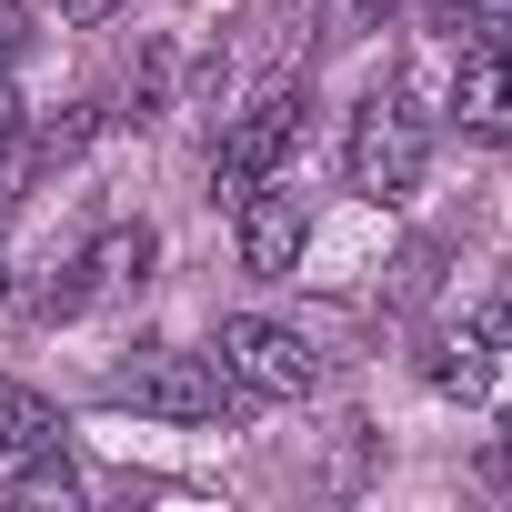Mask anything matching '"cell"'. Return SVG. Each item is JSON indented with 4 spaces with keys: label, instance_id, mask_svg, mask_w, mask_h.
Segmentation results:
<instances>
[{
    "label": "cell",
    "instance_id": "cell-1",
    "mask_svg": "<svg viewBox=\"0 0 512 512\" xmlns=\"http://www.w3.org/2000/svg\"><path fill=\"white\" fill-rule=\"evenodd\" d=\"M352 191L362 201H402L412 181H422V161H432V121L402 101V91H372L362 111H352Z\"/></svg>",
    "mask_w": 512,
    "mask_h": 512
},
{
    "label": "cell",
    "instance_id": "cell-2",
    "mask_svg": "<svg viewBox=\"0 0 512 512\" xmlns=\"http://www.w3.org/2000/svg\"><path fill=\"white\" fill-rule=\"evenodd\" d=\"M121 402H141V412H161V422H221V412H241L251 392L221 372V352H141V362L121 372Z\"/></svg>",
    "mask_w": 512,
    "mask_h": 512
},
{
    "label": "cell",
    "instance_id": "cell-3",
    "mask_svg": "<svg viewBox=\"0 0 512 512\" xmlns=\"http://www.w3.org/2000/svg\"><path fill=\"white\" fill-rule=\"evenodd\" d=\"M211 352H221V372H231L241 392H262V402H302V392L322 382V352H312L292 322H262V312H231Z\"/></svg>",
    "mask_w": 512,
    "mask_h": 512
},
{
    "label": "cell",
    "instance_id": "cell-4",
    "mask_svg": "<svg viewBox=\"0 0 512 512\" xmlns=\"http://www.w3.org/2000/svg\"><path fill=\"white\" fill-rule=\"evenodd\" d=\"M292 131H302V81H272L262 101H251L241 121H231V141H221V201H251L272 171H282V151H292Z\"/></svg>",
    "mask_w": 512,
    "mask_h": 512
},
{
    "label": "cell",
    "instance_id": "cell-5",
    "mask_svg": "<svg viewBox=\"0 0 512 512\" xmlns=\"http://www.w3.org/2000/svg\"><path fill=\"white\" fill-rule=\"evenodd\" d=\"M302 241H312V211H302V191H251V201H241V272L282 282V272L302 262Z\"/></svg>",
    "mask_w": 512,
    "mask_h": 512
},
{
    "label": "cell",
    "instance_id": "cell-6",
    "mask_svg": "<svg viewBox=\"0 0 512 512\" xmlns=\"http://www.w3.org/2000/svg\"><path fill=\"white\" fill-rule=\"evenodd\" d=\"M452 111H462V131H482V141H512V41H482V51H462V71H452Z\"/></svg>",
    "mask_w": 512,
    "mask_h": 512
},
{
    "label": "cell",
    "instance_id": "cell-7",
    "mask_svg": "<svg viewBox=\"0 0 512 512\" xmlns=\"http://www.w3.org/2000/svg\"><path fill=\"white\" fill-rule=\"evenodd\" d=\"M151 272V231H101L91 251H81V282L61 292V302H91V292H121V282H141Z\"/></svg>",
    "mask_w": 512,
    "mask_h": 512
},
{
    "label": "cell",
    "instance_id": "cell-8",
    "mask_svg": "<svg viewBox=\"0 0 512 512\" xmlns=\"http://www.w3.org/2000/svg\"><path fill=\"white\" fill-rule=\"evenodd\" d=\"M41 442H61L51 402H41V392H21V382H0V462H21V452H41Z\"/></svg>",
    "mask_w": 512,
    "mask_h": 512
},
{
    "label": "cell",
    "instance_id": "cell-9",
    "mask_svg": "<svg viewBox=\"0 0 512 512\" xmlns=\"http://www.w3.org/2000/svg\"><path fill=\"white\" fill-rule=\"evenodd\" d=\"M21 492H31V502H71V492H81V472L61 462V442H41V452H21Z\"/></svg>",
    "mask_w": 512,
    "mask_h": 512
},
{
    "label": "cell",
    "instance_id": "cell-10",
    "mask_svg": "<svg viewBox=\"0 0 512 512\" xmlns=\"http://www.w3.org/2000/svg\"><path fill=\"white\" fill-rule=\"evenodd\" d=\"M432 382H442V392H482V352H472V342H452V352L432 362Z\"/></svg>",
    "mask_w": 512,
    "mask_h": 512
},
{
    "label": "cell",
    "instance_id": "cell-11",
    "mask_svg": "<svg viewBox=\"0 0 512 512\" xmlns=\"http://www.w3.org/2000/svg\"><path fill=\"white\" fill-rule=\"evenodd\" d=\"M21 41H31V11H21V0H0V71L21 61Z\"/></svg>",
    "mask_w": 512,
    "mask_h": 512
},
{
    "label": "cell",
    "instance_id": "cell-12",
    "mask_svg": "<svg viewBox=\"0 0 512 512\" xmlns=\"http://www.w3.org/2000/svg\"><path fill=\"white\" fill-rule=\"evenodd\" d=\"M111 11H121V0H61V21H81V31H91V21H111Z\"/></svg>",
    "mask_w": 512,
    "mask_h": 512
},
{
    "label": "cell",
    "instance_id": "cell-13",
    "mask_svg": "<svg viewBox=\"0 0 512 512\" xmlns=\"http://www.w3.org/2000/svg\"><path fill=\"white\" fill-rule=\"evenodd\" d=\"M11 131H21V91H11V81H0V141H11Z\"/></svg>",
    "mask_w": 512,
    "mask_h": 512
},
{
    "label": "cell",
    "instance_id": "cell-14",
    "mask_svg": "<svg viewBox=\"0 0 512 512\" xmlns=\"http://www.w3.org/2000/svg\"><path fill=\"white\" fill-rule=\"evenodd\" d=\"M11 191H21V151H11V141H0V201H11Z\"/></svg>",
    "mask_w": 512,
    "mask_h": 512
}]
</instances>
